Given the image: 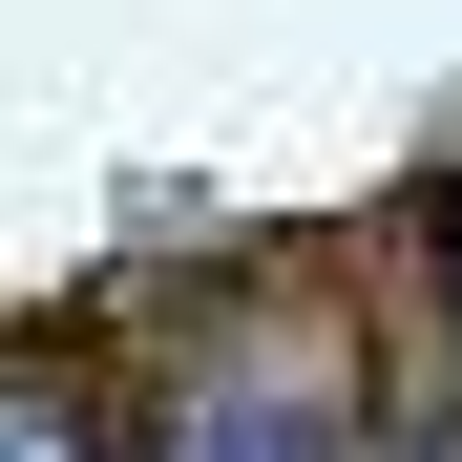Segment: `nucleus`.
<instances>
[{"instance_id":"f257e3e1","label":"nucleus","mask_w":462,"mask_h":462,"mask_svg":"<svg viewBox=\"0 0 462 462\" xmlns=\"http://www.w3.org/2000/svg\"><path fill=\"white\" fill-rule=\"evenodd\" d=\"M0 462H85V420L63 400H0Z\"/></svg>"}]
</instances>
